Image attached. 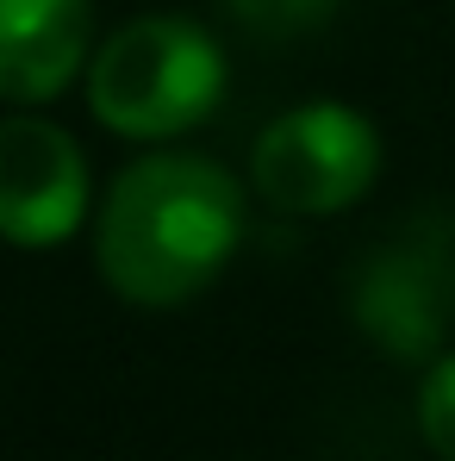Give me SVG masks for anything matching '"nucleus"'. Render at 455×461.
Instances as JSON below:
<instances>
[{
  "mask_svg": "<svg viewBox=\"0 0 455 461\" xmlns=\"http://www.w3.org/2000/svg\"><path fill=\"white\" fill-rule=\"evenodd\" d=\"M243 237V194L213 156H138L100 219H94V256L106 287L125 306H187L219 281Z\"/></svg>",
  "mask_w": 455,
  "mask_h": 461,
  "instance_id": "obj_1",
  "label": "nucleus"
},
{
  "mask_svg": "<svg viewBox=\"0 0 455 461\" xmlns=\"http://www.w3.org/2000/svg\"><path fill=\"white\" fill-rule=\"evenodd\" d=\"M225 100V50L206 25L150 13L119 25L87 63V106L119 138H175Z\"/></svg>",
  "mask_w": 455,
  "mask_h": 461,
  "instance_id": "obj_2",
  "label": "nucleus"
},
{
  "mask_svg": "<svg viewBox=\"0 0 455 461\" xmlns=\"http://www.w3.org/2000/svg\"><path fill=\"white\" fill-rule=\"evenodd\" d=\"M380 175V131L343 100H305L262 125L250 150V181L275 212L324 219L356 206Z\"/></svg>",
  "mask_w": 455,
  "mask_h": 461,
  "instance_id": "obj_3",
  "label": "nucleus"
},
{
  "mask_svg": "<svg viewBox=\"0 0 455 461\" xmlns=\"http://www.w3.org/2000/svg\"><path fill=\"white\" fill-rule=\"evenodd\" d=\"M350 312L362 337L399 356V362H431L443 356V337L455 324V219L424 212L399 237L369 249V262L350 281Z\"/></svg>",
  "mask_w": 455,
  "mask_h": 461,
  "instance_id": "obj_4",
  "label": "nucleus"
},
{
  "mask_svg": "<svg viewBox=\"0 0 455 461\" xmlns=\"http://www.w3.org/2000/svg\"><path fill=\"white\" fill-rule=\"evenodd\" d=\"M87 219V156L44 113L0 119V237L19 249H57Z\"/></svg>",
  "mask_w": 455,
  "mask_h": 461,
  "instance_id": "obj_5",
  "label": "nucleus"
},
{
  "mask_svg": "<svg viewBox=\"0 0 455 461\" xmlns=\"http://www.w3.org/2000/svg\"><path fill=\"white\" fill-rule=\"evenodd\" d=\"M87 0H0V100L44 106L87 69Z\"/></svg>",
  "mask_w": 455,
  "mask_h": 461,
  "instance_id": "obj_6",
  "label": "nucleus"
},
{
  "mask_svg": "<svg viewBox=\"0 0 455 461\" xmlns=\"http://www.w3.org/2000/svg\"><path fill=\"white\" fill-rule=\"evenodd\" d=\"M418 437L437 461H455V349L431 356L418 381Z\"/></svg>",
  "mask_w": 455,
  "mask_h": 461,
  "instance_id": "obj_7",
  "label": "nucleus"
},
{
  "mask_svg": "<svg viewBox=\"0 0 455 461\" xmlns=\"http://www.w3.org/2000/svg\"><path fill=\"white\" fill-rule=\"evenodd\" d=\"M231 19L256 38H300L312 25H324L343 0H225Z\"/></svg>",
  "mask_w": 455,
  "mask_h": 461,
  "instance_id": "obj_8",
  "label": "nucleus"
}]
</instances>
